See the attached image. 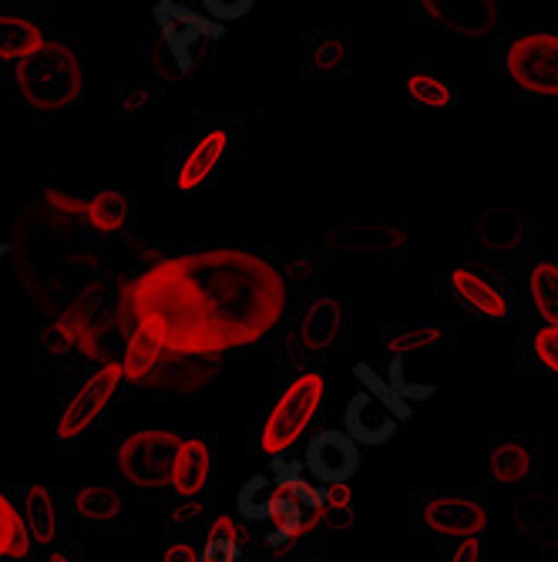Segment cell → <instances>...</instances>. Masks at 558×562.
Segmentation results:
<instances>
[{
    "label": "cell",
    "instance_id": "26",
    "mask_svg": "<svg viewBox=\"0 0 558 562\" xmlns=\"http://www.w3.org/2000/svg\"><path fill=\"white\" fill-rule=\"evenodd\" d=\"M31 552V532L24 519H18L14 505L0 495V555L8 559H24Z\"/></svg>",
    "mask_w": 558,
    "mask_h": 562
},
{
    "label": "cell",
    "instance_id": "13",
    "mask_svg": "<svg viewBox=\"0 0 558 562\" xmlns=\"http://www.w3.org/2000/svg\"><path fill=\"white\" fill-rule=\"evenodd\" d=\"M340 327H343V306H340V300H333V296L314 300L307 306V314H303V321H299V344L307 347V350H314V353H320V350L337 344Z\"/></svg>",
    "mask_w": 558,
    "mask_h": 562
},
{
    "label": "cell",
    "instance_id": "37",
    "mask_svg": "<svg viewBox=\"0 0 558 562\" xmlns=\"http://www.w3.org/2000/svg\"><path fill=\"white\" fill-rule=\"evenodd\" d=\"M47 562H71V555H68V552H50Z\"/></svg>",
    "mask_w": 558,
    "mask_h": 562
},
{
    "label": "cell",
    "instance_id": "1",
    "mask_svg": "<svg viewBox=\"0 0 558 562\" xmlns=\"http://www.w3.org/2000/svg\"><path fill=\"white\" fill-rule=\"evenodd\" d=\"M132 311L162 350L209 357L263 340L286 311V280L252 249H192L138 277Z\"/></svg>",
    "mask_w": 558,
    "mask_h": 562
},
{
    "label": "cell",
    "instance_id": "36",
    "mask_svg": "<svg viewBox=\"0 0 558 562\" xmlns=\"http://www.w3.org/2000/svg\"><path fill=\"white\" fill-rule=\"evenodd\" d=\"M166 562H198V552L189 542H172L166 549Z\"/></svg>",
    "mask_w": 558,
    "mask_h": 562
},
{
    "label": "cell",
    "instance_id": "2",
    "mask_svg": "<svg viewBox=\"0 0 558 562\" xmlns=\"http://www.w3.org/2000/svg\"><path fill=\"white\" fill-rule=\"evenodd\" d=\"M18 88L37 112L68 109L81 94V65L75 50L58 41H44L34 55L18 65Z\"/></svg>",
    "mask_w": 558,
    "mask_h": 562
},
{
    "label": "cell",
    "instance_id": "7",
    "mask_svg": "<svg viewBox=\"0 0 558 562\" xmlns=\"http://www.w3.org/2000/svg\"><path fill=\"white\" fill-rule=\"evenodd\" d=\"M122 378H125V368L118 361H109V364H101L94 374H88L84 384L65 404L61 422H58V438L61 441H78L101 415H105V407L112 404Z\"/></svg>",
    "mask_w": 558,
    "mask_h": 562
},
{
    "label": "cell",
    "instance_id": "23",
    "mask_svg": "<svg viewBox=\"0 0 558 562\" xmlns=\"http://www.w3.org/2000/svg\"><path fill=\"white\" fill-rule=\"evenodd\" d=\"M75 508L88 522H112L122 513V495L109 485H84L75 495Z\"/></svg>",
    "mask_w": 558,
    "mask_h": 562
},
{
    "label": "cell",
    "instance_id": "28",
    "mask_svg": "<svg viewBox=\"0 0 558 562\" xmlns=\"http://www.w3.org/2000/svg\"><path fill=\"white\" fill-rule=\"evenodd\" d=\"M276 469V485H283L303 508H310V513H320V508L327 505V488H317L314 482H307L303 479V472L296 469V465H283V462H276L273 465Z\"/></svg>",
    "mask_w": 558,
    "mask_h": 562
},
{
    "label": "cell",
    "instance_id": "25",
    "mask_svg": "<svg viewBox=\"0 0 558 562\" xmlns=\"http://www.w3.org/2000/svg\"><path fill=\"white\" fill-rule=\"evenodd\" d=\"M444 340V327L437 324H421V327H397L384 337V350L394 353V357H403V353H418V350H428L434 344Z\"/></svg>",
    "mask_w": 558,
    "mask_h": 562
},
{
    "label": "cell",
    "instance_id": "19",
    "mask_svg": "<svg viewBox=\"0 0 558 562\" xmlns=\"http://www.w3.org/2000/svg\"><path fill=\"white\" fill-rule=\"evenodd\" d=\"M488 472L501 485H515L525 482L532 472V454L519 441H498L488 454Z\"/></svg>",
    "mask_w": 558,
    "mask_h": 562
},
{
    "label": "cell",
    "instance_id": "35",
    "mask_svg": "<svg viewBox=\"0 0 558 562\" xmlns=\"http://www.w3.org/2000/svg\"><path fill=\"white\" fill-rule=\"evenodd\" d=\"M206 539H236V542H239V526L232 522V516H219V519L209 526Z\"/></svg>",
    "mask_w": 558,
    "mask_h": 562
},
{
    "label": "cell",
    "instance_id": "24",
    "mask_svg": "<svg viewBox=\"0 0 558 562\" xmlns=\"http://www.w3.org/2000/svg\"><path fill=\"white\" fill-rule=\"evenodd\" d=\"M408 94L421 109H451L454 101H458V94H454V88L444 78L428 75V71H414L408 78Z\"/></svg>",
    "mask_w": 558,
    "mask_h": 562
},
{
    "label": "cell",
    "instance_id": "18",
    "mask_svg": "<svg viewBox=\"0 0 558 562\" xmlns=\"http://www.w3.org/2000/svg\"><path fill=\"white\" fill-rule=\"evenodd\" d=\"M44 44V34L34 21L18 14H0V61H24Z\"/></svg>",
    "mask_w": 558,
    "mask_h": 562
},
{
    "label": "cell",
    "instance_id": "3",
    "mask_svg": "<svg viewBox=\"0 0 558 562\" xmlns=\"http://www.w3.org/2000/svg\"><path fill=\"white\" fill-rule=\"evenodd\" d=\"M323 394H327V381L320 371H307L299 374L276 401V407L270 412L266 425H263V435H260V448L266 454H283L286 448H293L307 428L314 425L320 404H323Z\"/></svg>",
    "mask_w": 558,
    "mask_h": 562
},
{
    "label": "cell",
    "instance_id": "31",
    "mask_svg": "<svg viewBox=\"0 0 558 562\" xmlns=\"http://www.w3.org/2000/svg\"><path fill=\"white\" fill-rule=\"evenodd\" d=\"M249 11H252V0H236V4H229V0H206V11H202V14L226 27V21H239Z\"/></svg>",
    "mask_w": 558,
    "mask_h": 562
},
{
    "label": "cell",
    "instance_id": "11",
    "mask_svg": "<svg viewBox=\"0 0 558 562\" xmlns=\"http://www.w3.org/2000/svg\"><path fill=\"white\" fill-rule=\"evenodd\" d=\"M343 431L357 441V445H380V441H387L394 431H397V425H400V418L390 412V407L380 401V397H374L371 391L367 394H357L350 404H346V418H343Z\"/></svg>",
    "mask_w": 558,
    "mask_h": 562
},
{
    "label": "cell",
    "instance_id": "5",
    "mask_svg": "<svg viewBox=\"0 0 558 562\" xmlns=\"http://www.w3.org/2000/svg\"><path fill=\"white\" fill-rule=\"evenodd\" d=\"M512 81L535 98H558V34H522L504 50Z\"/></svg>",
    "mask_w": 558,
    "mask_h": 562
},
{
    "label": "cell",
    "instance_id": "12",
    "mask_svg": "<svg viewBox=\"0 0 558 562\" xmlns=\"http://www.w3.org/2000/svg\"><path fill=\"white\" fill-rule=\"evenodd\" d=\"M213 475V451L206 438H185L172 469V492L179 498H198Z\"/></svg>",
    "mask_w": 558,
    "mask_h": 562
},
{
    "label": "cell",
    "instance_id": "39",
    "mask_svg": "<svg viewBox=\"0 0 558 562\" xmlns=\"http://www.w3.org/2000/svg\"><path fill=\"white\" fill-rule=\"evenodd\" d=\"M293 562H314V559H293Z\"/></svg>",
    "mask_w": 558,
    "mask_h": 562
},
{
    "label": "cell",
    "instance_id": "17",
    "mask_svg": "<svg viewBox=\"0 0 558 562\" xmlns=\"http://www.w3.org/2000/svg\"><path fill=\"white\" fill-rule=\"evenodd\" d=\"M24 526L31 532V542L50 546L58 536V513H55V498L41 485L24 488Z\"/></svg>",
    "mask_w": 558,
    "mask_h": 562
},
{
    "label": "cell",
    "instance_id": "20",
    "mask_svg": "<svg viewBox=\"0 0 558 562\" xmlns=\"http://www.w3.org/2000/svg\"><path fill=\"white\" fill-rule=\"evenodd\" d=\"M528 293L535 300V311L542 314L545 327H558V263L542 260L528 273Z\"/></svg>",
    "mask_w": 558,
    "mask_h": 562
},
{
    "label": "cell",
    "instance_id": "16",
    "mask_svg": "<svg viewBox=\"0 0 558 562\" xmlns=\"http://www.w3.org/2000/svg\"><path fill=\"white\" fill-rule=\"evenodd\" d=\"M421 14L458 34H488L498 18L491 4H437V0H424Z\"/></svg>",
    "mask_w": 558,
    "mask_h": 562
},
{
    "label": "cell",
    "instance_id": "15",
    "mask_svg": "<svg viewBox=\"0 0 558 562\" xmlns=\"http://www.w3.org/2000/svg\"><path fill=\"white\" fill-rule=\"evenodd\" d=\"M451 290L465 306H471L475 314L488 321H504L509 317V300H504L488 280H481L471 270H451Z\"/></svg>",
    "mask_w": 558,
    "mask_h": 562
},
{
    "label": "cell",
    "instance_id": "32",
    "mask_svg": "<svg viewBox=\"0 0 558 562\" xmlns=\"http://www.w3.org/2000/svg\"><path fill=\"white\" fill-rule=\"evenodd\" d=\"M519 220L512 216V213H488L485 216V226L481 229H498V236L488 243V249H515V243L504 236V226H515Z\"/></svg>",
    "mask_w": 558,
    "mask_h": 562
},
{
    "label": "cell",
    "instance_id": "38",
    "mask_svg": "<svg viewBox=\"0 0 558 562\" xmlns=\"http://www.w3.org/2000/svg\"><path fill=\"white\" fill-rule=\"evenodd\" d=\"M4 252H8V246H4V243H0V257H4Z\"/></svg>",
    "mask_w": 558,
    "mask_h": 562
},
{
    "label": "cell",
    "instance_id": "30",
    "mask_svg": "<svg viewBox=\"0 0 558 562\" xmlns=\"http://www.w3.org/2000/svg\"><path fill=\"white\" fill-rule=\"evenodd\" d=\"M198 562H246V559L236 539H206V546L198 552Z\"/></svg>",
    "mask_w": 558,
    "mask_h": 562
},
{
    "label": "cell",
    "instance_id": "9",
    "mask_svg": "<svg viewBox=\"0 0 558 562\" xmlns=\"http://www.w3.org/2000/svg\"><path fill=\"white\" fill-rule=\"evenodd\" d=\"M424 526L437 536L481 539L488 529V513L481 502L465 495H434L424 502Z\"/></svg>",
    "mask_w": 558,
    "mask_h": 562
},
{
    "label": "cell",
    "instance_id": "10",
    "mask_svg": "<svg viewBox=\"0 0 558 562\" xmlns=\"http://www.w3.org/2000/svg\"><path fill=\"white\" fill-rule=\"evenodd\" d=\"M361 465V448L346 431H323L307 445V472L323 485H346Z\"/></svg>",
    "mask_w": 558,
    "mask_h": 562
},
{
    "label": "cell",
    "instance_id": "34",
    "mask_svg": "<svg viewBox=\"0 0 558 562\" xmlns=\"http://www.w3.org/2000/svg\"><path fill=\"white\" fill-rule=\"evenodd\" d=\"M198 516H202V505L195 502V498H189L185 505H175L172 508V526H192V522H198Z\"/></svg>",
    "mask_w": 558,
    "mask_h": 562
},
{
    "label": "cell",
    "instance_id": "22",
    "mask_svg": "<svg viewBox=\"0 0 558 562\" xmlns=\"http://www.w3.org/2000/svg\"><path fill=\"white\" fill-rule=\"evenodd\" d=\"M84 220L101 229V233H118L125 229L128 223V199L115 189H105V192H94L88 199V210H84Z\"/></svg>",
    "mask_w": 558,
    "mask_h": 562
},
{
    "label": "cell",
    "instance_id": "21",
    "mask_svg": "<svg viewBox=\"0 0 558 562\" xmlns=\"http://www.w3.org/2000/svg\"><path fill=\"white\" fill-rule=\"evenodd\" d=\"M159 357H162V344H159L156 337H151L148 330L135 327L132 337H128V347H125V361H122L125 381H132V384L145 381L151 371H156Z\"/></svg>",
    "mask_w": 558,
    "mask_h": 562
},
{
    "label": "cell",
    "instance_id": "8",
    "mask_svg": "<svg viewBox=\"0 0 558 562\" xmlns=\"http://www.w3.org/2000/svg\"><path fill=\"white\" fill-rule=\"evenodd\" d=\"M229 151V128L223 125H206L182 138V151L175 156V172L172 182L179 192H192L206 182L226 159Z\"/></svg>",
    "mask_w": 558,
    "mask_h": 562
},
{
    "label": "cell",
    "instance_id": "14",
    "mask_svg": "<svg viewBox=\"0 0 558 562\" xmlns=\"http://www.w3.org/2000/svg\"><path fill=\"white\" fill-rule=\"evenodd\" d=\"M257 519L273 522V536H270L273 546H286V542H293L299 536H307V516H303V505L283 485L270 488V495H266V502H263Z\"/></svg>",
    "mask_w": 558,
    "mask_h": 562
},
{
    "label": "cell",
    "instance_id": "6",
    "mask_svg": "<svg viewBox=\"0 0 558 562\" xmlns=\"http://www.w3.org/2000/svg\"><path fill=\"white\" fill-rule=\"evenodd\" d=\"M151 21H156L166 47L172 50L179 71H192L198 50L206 44H216L226 34L223 24H216L213 18L198 14V11H192L185 4H175V0H162V4H156Z\"/></svg>",
    "mask_w": 558,
    "mask_h": 562
},
{
    "label": "cell",
    "instance_id": "33",
    "mask_svg": "<svg viewBox=\"0 0 558 562\" xmlns=\"http://www.w3.org/2000/svg\"><path fill=\"white\" fill-rule=\"evenodd\" d=\"M447 562H481V539H462L451 549Z\"/></svg>",
    "mask_w": 558,
    "mask_h": 562
},
{
    "label": "cell",
    "instance_id": "4",
    "mask_svg": "<svg viewBox=\"0 0 558 562\" xmlns=\"http://www.w3.org/2000/svg\"><path fill=\"white\" fill-rule=\"evenodd\" d=\"M179 435L175 431H135L118 445L115 465L118 475L135 488H166L172 485V469L179 458Z\"/></svg>",
    "mask_w": 558,
    "mask_h": 562
},
{
    "label": "cell",
    "instance_id": "27",
    "mask_svg": "<svg viewBox=\"0 0 558 562\" xmlns=\"http://www.w3.org/2000/svg\"><path fill=\"white\" fill-rule=\"evenodd\" d=\"M350 47L340 34H323L307 47V71L314 75H337L346 65Z\"/></svg>",
    "mask_w": 558,
    "mask_h": 562
},
{
    "label": "cell",
    "instance_id": "29",
    "mask_svg": "<svg viewBox=\"0 0 558 562\" xmlns=\"http://www.w3.org/2000/svg\"><path fill=\"white\" fill-rule=\"evenodd\" d=\"M532 350L551 374H558V327H542L532 337Z\"/></svg>",
    "mask_w": 558,
    "mask_h": 562
}]
</instances>
